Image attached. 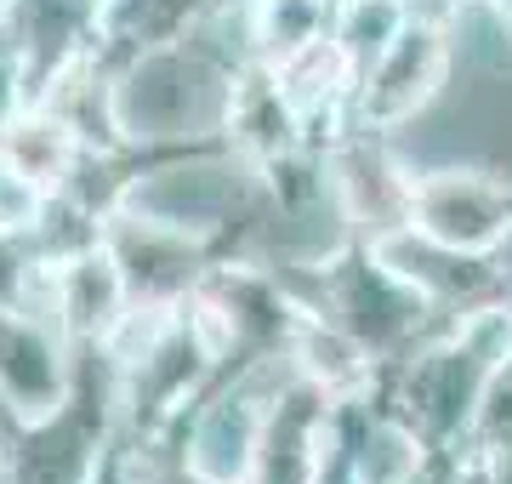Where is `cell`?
<instances>
[{"label":"cell","instance_id":"5bb4252c","mask_svg":"<svg viewBox=\"0 0 512 484\" xmlns=\"http://www.w3.org/2000/svg\"><path fill=\"white\" fill-rule=\"evenodd\" d=\"M80 154L86 149L74 143V131L52 109H40V103H23L0 126V160L18 171V177H29L40 194H57V188L69 183L74 166H80Z\"/></svg>","mask_w":512,"mask_h":484},{"label":"cell","instance_id":"d4e9b609","mask_svg":"<svg viewBox=\"0 0 512 484\" xmlns=\"http://www.w3.org/2000/svg\"><path fill=\"white\" fill-rule=\"evenodd\" d=\"M0 479H6V445H0Z\"/></svg>","mask_w":512,"mask_h":484},{"label":"cell","instance_id":"4fadbf2b","mask_svg":"<svg viewBox=\"0 0 512 484\" xmlns=\"http://www.w3.org/2000/svg\"><path fill=\"white\" fill-rule=\"evenodd\" d=\"M222 143L234 154H245L251 166H274V160L302 149V126H296L291 103L279 97L274 75H268L262 63H251V69L234 80V103H228Z\"/></svg>","mask_w":512,"mask_h":484},{"label":"cell","instance_id":"e0dca14e","mask_svg":"<svg viewBox=\"0 0 512 484\" xmlns=\"http://www.w3.org/2000/svg\"><path fill=\"white\" fill-rule=\"evenodd\" d=\"M330 29V0H251V46L268 69Z\"/></svg>","mask_w":512,"mask_h":484},{"label":"cell","instance_id":"7a4b0ae2","mask_svg":"<svg viewBox=\"0 0 512 484\" xmlns=\"http://www.w3.org/2000/svg\"><path fill=\"white\" fill-rule=\"evenodd\" d=\"M234 80L239 75L222 57H211L188 35L114 57L109 109L120 149L165 154V149H194V143H222Z\"/></svg>","mask_w":512,"mask_h":484},{"label":"cell","instance_id":"3957f363","mask_svg":"<svg viewBox=\"0 0 512 484\" xmlns=\"http://www.w3.org/2000/svg\"><path fill=\"white\" fill-rule=\"evenodd\" d=\"M256 188H262V166H251L228 143H194V149L137 154L114 194V211L188 234V240L211 245L217 257V245L245 223Z\"/></svg>","mask_w":512,"mask_h":484},{"label":"cell","instance_id":"9a60e30c","mask_svg":"<svg viewBox=\"0 0 512 484\" xmlns=\"http://www.w3.org/2000/svg\"><path fill=\"white\" fill-rule=\"evenodd\" d=\"M211 0H103V52L126 57L188 35Z\"/></svg>","mask_w":512,"mask_h":484},{"label":"cell","instance_id":"d6986e66","mask_svg":"<svg viewBox=\"0 0 512 484\" xmlns=\"http://www.w3.org/2000/svg\"><path fill=\"white\" fill-rule=\"evenodd\" d=\"M86 484H131V473H126V450H120V433H114L109 445H103V456H97V467L86 473Z\"/></svg>","mask_w":512,"mask_h":484},{"label":"cell","instance_id":"7402d4cb","mask_svg":"<svg viewBox=\"0 0 512 484\" xmlns=\"http://www.w3.org/2000/svg\"><path fill=\"white\" fill-rule=\"evenodd\" d=\"M490 262H495V280H501V297L512 302V223H507V234L490 245Z\"/></svg>","mask_w":512,"mask_h":484},{"label":"cell","instance_id":"44dd1931","mask_svg":"<svg viewBox=\"0 0 512 484\" xmlns=\"http://www.w3.org/2000/svg\"><path fill=\"white\" fill-rule=\"evenodd\" d=\"M404 484H456V462H450V450H427V462H421Z\"/></svg>","mask_w":512,"mask_h":484},{"label":"cell","instance_id":"30bf717a","mask_svg":"<svg viewBox=\"0 0 512 484\" xmlns=\"http://www.w3.org/2000/svg\"><path fill=\"white\" fill-rule=\"evenodd\" d=\"M74 348L29 314H0V410L6 422H40L69 399Z\"/></svg>","mask_w":512,"mask_h":484},{"label":"cell","instance_id":"6da1fadb","mask_svg":"<svg viewBox=\"0 0 512 484\" xmlns=\"http://www.w3.org/2000/svg\"><path fill=\"white\" fill-rule=\"evenodd\" d=\"M404 171H478L512 194V29L490 0L444 18V80L404 126L382 131Z\"/></svg>","mask_w":512,"mask_h":484},{"label":"cell","instance_id":"ffe728a7","mask_svg":"<svg viewBox=\"0 0 512 484\" xmlns=\"http://www.w3.org/2000/svg\"><path fill=\"white\" fill-rule=\"evenodd\" d=\"M18 109H23V80H18V69H12V57L0 52V126Z\"/></svg>","mask_w":512,"mask_h":484},{"label":"cell","instance_id":"7c38bea8","mask_svg":"<svg viewBox=\"0 0 512 484\" xmlns=\"http://www.w3.org/2000/svg\"><path fill=\"white\" fill-rule=\"evenodd\" d=\"M46 291H52V319L69 348H97L131 308L126 285H120V268H114L103 240L63 262H46Z\"/></svg>","mask_w":512,"mask_h":484},{"label":"cell","instance_id":"8992f818","mask_svg":"<svg viewBox=\"0 0 512 484\" xmlns=\"http://www.w3.org/2000/svg\"><path fill=\"white\" fill-rule=\"evenodd\" d=\"M439 80H444V23L410 12V23L393 35V46L353 80V97H348L353 126L359 131L404 126L427 97L439 92Z\"/></svg>","mask_w":512,"mask_h":484},{"label":"cell","instance_id":"603a6c76","mask_svg":"<svg viewBox=\"0 0 512 484\" xmlns=\"http://www.w3.org/2000/svg\"><path fill=\"white\" fill-rule=\"evenodd\" d=\"M490 6H495V12H501V23H507V29H512V0H490Z\"/></svg>","mask_w":512,"mask_h":484},{"label":"cell","instance_id":"277c9868","mask_svg":"<svg viewBox=\"0 0 512 484\" xmlns=\"http://www.w3.org/2000/svg\"><path fill=\"white\" fill-rule=\"evenodd\" d=\"M97 40L103 0H0V52L23 80V103H40V92Z\"/></svg>","mask_w":512,"mask_h":484},{"label":"cell","instance_id":"ac0fdd59","mask_svg":"<svg viewBox=\"0 0 512 484\" xmlns=\"http://www.w3.org/2000/svg\"><path fill=\"white\" fill-rule=\"evenodd\" d=\"M40 251L29 240V228H0V314H18L29 291L40 280Z\"/></svg>","mask_w":512,"mask_h":484},{"label":"cell","instance_id":"ba28073f","mask_svg":"<svg viewBox=\"0 0 512 484\" xmlns=\"http://www.w3.org/2000/svg\"><path fill=\"white\" fill-rule=\"evenodd\" d=\"M370 251H376V262L393 268L439 319H456V314H467V308H478V302L501 297L490 251H456V245L427 240V234L410 228V223L382 234V240H370Z\"/></svg>","mask_w":512,"mask_h":484},{"label":"cell","instance_id":"5b68a950","mask_svg":"<svg viewBox=\"0 0 512 484\" xmlns=\"http://www.w3.org/2000/svg\"><path fill=\"white\" fill-rule=\"evenodd\" d=\"M325 177L336 188V205L353 223V240L370 245L410 223V171L382 131H342L325 149Z\"/></svg>","mask_w":512,"mask_h":484},{"label":"cell","instance_id":"9c48e42d","mask_svg":"<svg viewBox=\"0 0 512 484\" xmlns=\"http://www.w3.org/2000/svg\"><path fill=\"white\" fill-rule=\"evenodd\" d=\"M512 223V194L478 171H416L410 177V228L456 251H490Z\"/></svg>","mask_w":512,"mask_h":484},{"label":"cell","instance_id":"2e32d148","mask_svg":"<svg viewBox=\"0 0 512 484\" xmlns=\"http://www.w3.org/2000/svg\"><path fill=\"white\" fill-rule=\"evenodd\" d=\"M404 23H410V6L404 0H330V46L342 52L348 75L359 80L376 63V57L393 46Z\"/></svg>","mask_w":512,"mask_h":484},{"label":"cell","instance_id":"52a82bcc","mask_svg":"<svg viewBox=\"0 0 512 484\" xmlns=\"http://www.w3.org/2000/svg\"><path fill=\"white\" fill-rule=\"evenodd\" d=\"M103 245H109L114 268H120V285H126L131 302H148V308H171V302H188L200 291V280L211 274V245L188 240V234H171V228L137 223L126 211H109L103 217Z\"/></svg>","mask_w":512,"mask_h":484},{"label":"cell","instance_id":"cb8c5ba5","mask_svg":"<svg viewBox=\"0 0 512 484\" xmlns=\"http://www.w3.org/2000/svg\"><path fill=\"white\" fill-rule=\"evenodd\" d=\"M6 433H12V422H6V410H0V445H6Z\"/></svg>","mask_w":512,"mask_h":484},{"label":"cell","instance_id":"8fae6325","mask_svg":"<svg viewBox=\"0 0 512 484\" xmlns=\"http://www.w3.org/2000/svg\"><path fill=\"white\" fill-rule=\"evenodd\" d=\"M330 405L336 399L325 388H313L308 376H291L268 405V422H262L245 484H313L325 428H330Z\"/></svg>","mask_w":512,"mask_h":484}]
</instances>
